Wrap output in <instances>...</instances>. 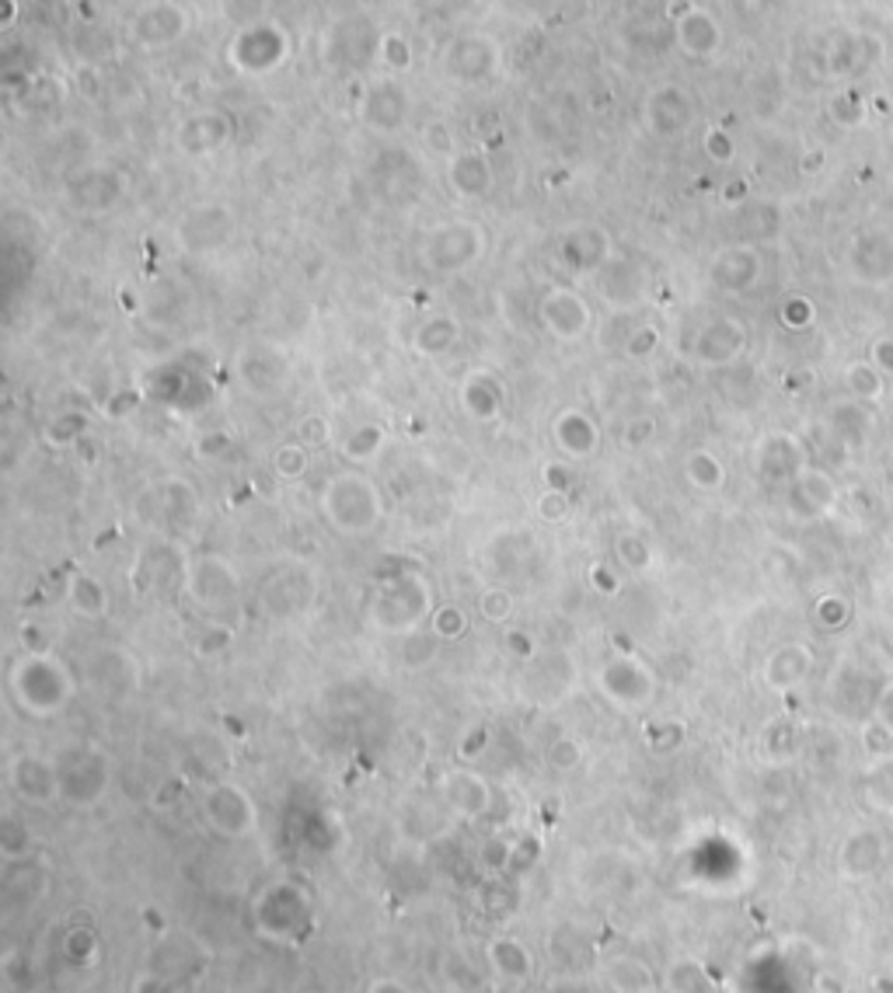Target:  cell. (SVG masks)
Here are the masks:
<instances>
[{"label": "cell", "mask_w": 893, "mask_h": 993, "mask_svg": "<svg viewBox=\"0 0 893 993\" xmlns=\"http://www.w3.org/2000/svg\"><path fill=\"white\" fill-rule=\"evenodd\" d=\"M273 467L279 477H300L308 471V447L304 443H287L273 453Z\"/></svg>", "instance_id": "d6986e66"}, {"label": "cell", "mask_w": 893, "mask_h": 993, "mask_svg": "<svg viewBox=\"0 0 893 993\" xmlns=\"http://www.w3.org/2000/svg\"><path fill=\"white\" fill-rule=\"evenodd\" d=\"M67 597L81 617H105V610H108V589L94 576H88V571L70 582Z\"/></svg>", "instance_id": "9a60e30c"}, {"label": "cell", "mask_w": 893, "mask_h": 993, "mask_svg": "<svg viewBox=\"0 0 893 993\" xmlns=\"http://www.w3.org/2000/svg\"><path fill=\"white\" fill-rule=\"evenodd\" d=\"M489 969L506 986H524L535 977V959L517 938H496L489 945Z\"/></svg>", "instance_id": "30bf717a"}, {"label": "cell", "mask_w": 893, "mask_h": 993, "mask_svg": "<svg viewBox=\"0 0 893 993\" xmlns=\"http://www.w3.org/2000/svg\"><path fill=\"white\" fill-rule=\"evenodd\" d=\"M381 447H385V432L377 426H364L346 439L342 453H346L353 464H367V461H374L377 453H381Z\"/></svg>", "instance_id": "e0dca14e"}, {"label": "cell", "mask_w": 893, "mask_h": 993, "mask_svg": "<svg viewBox=\"0 0 893 993\" xmlns=\"http://www.w3.org/2000/svg\"><path fill=\"white\" fill-rule=\"evenodd\" d=\"M653 432H656L653 418H645V423H639V418H636V423H629V429H625V443H629V447H642Z\"/></svg>", "instance_id": "cb8c5ba5"}, {"label": "cell", "mask_w": 893, "mask_h": 993, "mask_svg": "<svg viewBox=\"0 0 893 993\" xmlns=\"http://www.w3.org/2000/svg\"><path fill=\"white\" fill-rule=\"evenodd\" d=\"M444 798L454 812L461 816H482L489 809V785L479 777V774H468V771H454L444 777Z\"/></svg>", "instance_id": "8fae6325"}, {"label": "cell", "mask_w": 893, "mask_h": 993, "mask_svg": "<svg viewBox=\"0 0 893 993\" xmlns=\"http://www.w3.org/2000/svg\"><path fill=\"white\" fill-rule=\"evenodd\" d=\"M60 781H64V798L78 801V806H94L108 788V757L94 747L73 753L70 760L60 763Z\"/></svg>", "instance_id": "8992f818"}, {"label": "cell", "mask_w": 893, "mask_h": 993, "mask_svg": "<svg viewBox=\"0 0 893 993\" xmlns=\"http://www.w3.org/2000/svg\"><path fill=\"white\" fill-rule=\"evenodd\" d=\"M461 632H465V614L458 607L440 610V614H436V635L440 638H458Z\"/></svg>", "instance_id": "7402d4cb"}, {"label": "cell", "mask_w": 893, "mask_h": 993, "mask_svg": "<svg viewBox=\"0 0 893 993\" xmlns=\"http://www.w3.org/2000/svg\"><path fill=\"white\" fill-rule=\"evenodd\" d=\"M576 763H580V747H576V742H569V739L556 742V747H552V767H576Z\"/></svg>", "instance_id": "603a6c76"}, {"label": "cell", "mask_w": 893, "mask_h": 993, "mask_svg": "<svg viewBox=\"0 0 893 993\" xmlns=\"http://www.w3.org/2000/svg\"><path fill=\"white\" fill-rule=\"evenodd\" d=\"M461 405L471 418H479V423H492V418L503 412V391H500L496 380L474 373V377L465 380Z\"/></svg>", "instance_id": "7c38bea8"}, {"label": "cell", "mask_w": 893, "mask_h": 993, "mask_svg": "<svg viewBox=\"0 0 893 993\" xmlns=\"http://www.w3.org/2000/svg\"><path fill=\"white\" fill-rule=\"evenodd\" d=\"M11 691H14L18 704H22L28 715L49 718V715L64 712L67 704H70L73 680L67 673V666L56 659V656L32 653V656H25L22 662L14 666Z\"/></svg>", "instance_id": "7a4b0ae2"}, {"label": "cell", "mask_w": 893, "mask_h": 993, "mask_svg": "<svg viewBox=\"0 0 893 993\" xmlns=\"http://www.w3.org/2000/svg\"><path fill=\"white\" fill-rule=\"evenodd\" d=\"M541 509H545V517L548 520H556V517H565V492H548L545 499H541Z\"/></svg>", "instance_id": "d4e9b609"}, {"label": "cell", "mask_w": 893, "mask_h": 993, "mask_svg": "<svg viewBox=\"0 0 893 993\" xmlns=\"http://www.w3.org/2000/svg\"><path fill=\"white\" fill-rule=\"evenodd\" d=\"M611 983H615L618 993H650L653 990V972L636 959H615Z\"/></svg>", "instance_id": "2e32d148"}, {"label": "cell", "mask_w": 893, "mask_h": 993, "mask_svg": "<svg viewBox=\"0 0 893 993\" xmlns=\"http://www.w3.org/2000/svg\"><path fill=\"white\" fill-rule=\"evenodd\" d=\"M308 896H304L297 886H273L270 892L259 896V907H255V921L262 927V934H270V938H290L304 927L308 921Z\"/></svg>", "instance_id": "5b68a950"}, {"label": "cell", "mask_w": 893, "mask_h": 993, "mask_svg": "<svg viewBox=\"0 0 893 993\" xmlns=\"http://www.w3.org/2000/svg\"><path fill=\"white\" fill-rule=\"evenodd\" d=\"M552 436H556V447H559L565 457H573V461H583V457H594V453H597V443H600L594 418H591V415H583V412H576V408L559 412V418L552 423Z\"/></svg>", "instance_id": "9c48e42d"}, {"label": "cell", "mask_w": 893, "mask_h": 993, "mask_svg": "<svg viewBox=\"0 0 893 993\" xmlns=\"http://www.w3.org/2000/svg\"><path fill=\"white\" fill-rule=\"evenodd\" d=\"M11 785L18 792V798L28 801V806H49L64 795V781H60V763H53L46 757L35 753H22L14 757L11 763Z\"/></svg>", "instance_id": "52a82bcc"}, {"label": "cell", "mask_w": 893, "mask_h": 993, "mask_svg": "<svg viewBox=\"0 0 893 993\" xmlns=\"http://www.w3.org/2000/svg\"><path fill=\"white\" fill-rule=\"evenodd\" d=\"M688 477L695 485H715L719 482V467L709 453H691L688 457Z\"/></svg>", "instance_id": "44dd1931"}, {"label": "cell", "mask_w": 893, "mask_h": 993, "mask_svg": "<svg viewBox=\"0 0 893 993\" xmlns=\"http://www.w3.org/2000/svg\"><path fill=\"white\" fill-rule=\"evenodd\" d=\"M321 512H325V520L339 533L359 538V533L377 530V523L385 517V506H381V492L374 488L370 477L346 471L329 477L325 488H321Z\"/></svg>", "instance_id": "6da1fadb"}, {"label": "cell", "mask_w": 893, "mask_h": 993, "mask_svg": "<svg viewBox=\"0 0 893 993\" xmlns=\"http://www.w3.org/2000/svg\"><path fill=\"white\" fill-rule=\"evenodd\" d=\"M367 993H412V986L402 983V980H394V977H381V980H374V983H370Z\"/></svg>", "instance_id": "484cf974"}, {"label": "cell", "mask_w": 893, "mask_h": 993, "mask_svg": "<svg viewBox=\"0 0 893 993\" xmlns=\"http://www.w3.org/2000/svg\"><path fill=\"white\" fill-rule=\"evenodd\" d=\"M615 555L625 568H632V571H639V568H645L653 562V551L639 538V533H621V538L615 541Z\"/></svg>", "instance_id": "ac0fdd59"}, {"label": "cell", "mask_w": 893, "mask_h": 993, "mask_svg": "<svg viewBox=\"0 0 893 993\" xmlns=\"http://www.w3.org/2000/svg\"><path fill=\"white\" fill-rule=\"evenodd\" d=\"M430 610V593L423 579H388V586L377 593L374 600V621L385 627V632H409L415 627Z\"/></svg>", "instance_id": "277c9868"}, {"label": "cell", "mask_w": 893, "mask_h": 993, "mask_svg": "<svg viewBox=\"0 0 893 993\" xmlns=\"http://www.w3.org/2000/svg\"><path fill=\"white\" fill-rule=\"evenodd\" d=\"M479 610H482L485 621H496L500 624V621H506L513 614V597L506 593L503 586H492V589H485V593H482Z\"/></svg>", "instance_id": "ffe728a7"}, {"label": "cell", "mask_w": 893, "mask_h": 993, "mask_svg": "<svg viewBox=\"0 0 893 993\" xmlns=\"http://www.w3.org/2000/svg\"><path fill=\"white\" fill-rule=\"evenodd\" d=\"M880 862H883V840L872 833L851 836L842 851V871L848 878H866L869 871L880 868Z\"/></svg>", "instance_id": "4fadbf2b"}, {"label": "cell", "mask_w": 893, "mask_h": 993, "mask_svg": "<svg viewBox=\"0 0 893 993\" xmlns=\"http://www.w3.org/2000/svg\"><path fill=\"white\" fill-rule=\"evenodd\" d=\"M667 993H715V980L712 972L706 969V962L691 959V955H684V959H674L667 966Z\"/></svg>", "instance_id": "5bb4252c"}, {"label": "cell", "mask_w": 893, "mask_h": 993, "mask_svg": "<svg viewBox=\"0 0 893 993\" xmlns=\"http://www.w3.org/2000/svg\"><path fill=\"white\" fill-rule=\"evenodd\" d=\"M203 816H206V823L227 840H244L259 827V809H255L252 795L241 785H231V781H224V785H214L206 792Z\"/></svg>", "instance_id": "3957f363"}, {"label": "cell", "mask_w": 893, "mask_h": 993, "mask_svg": "<svg viewBox=\"0 0 893 993\" xmlns=\"http://www.w3.org/2000/svg\"><path fill=\"white\" fill-rule=\"evenodd\" d=\"M600 691L611 697L615 704H621V708L636 712V708H642V704L653 701L656 680H653V673L645 670L642 662H636V659H615V662H607L604 670H600Z\"/></svg>", "instance_id": "ba28073f"}]
</instances>
